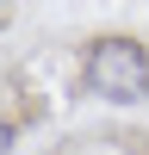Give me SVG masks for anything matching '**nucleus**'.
I'll return each mask as SVG.
<instances>
[{"label":"nucleus","instance_id":"f257e3e1","mask_svg":"<svg viewBox=\"0 0 149 155\" xmlns=\"http://www.w3.org/2000/svg\"><path fill=\"white\" fill-rule=\"evenodd\" d=\"M81 81L87 93L112 99V106H137V99H149V50L137 37H99L81 56Z\"/></svg>","mask_w":149,"mask_h":155},{"label":"nucleus","instance_id":"f03ea898","mask_svg":"<svg viewBox=\"0 0 149 155\" xmlns=\"http://www.w3.org/2000/svg\"><path fill=\"white\" fill-rule=\"evenodd\" d=\"M0 155H12V124L0 118Z\"/></svg>","mask_w":149,"mask_h":155},{"label":"nucleus","instance_id":"7ed1b4c3","mask_svg":"<svg viewBox=\"0 0 149 155\" xmlns=\"http://www.w3.org/2000/svg\"><path fill=\"white\" fill-rule=\"evenodd\" d=\"M0 19H6V0H0Z\"/></svg>","mask_w":149,"mask_h":155}]
</instances>
